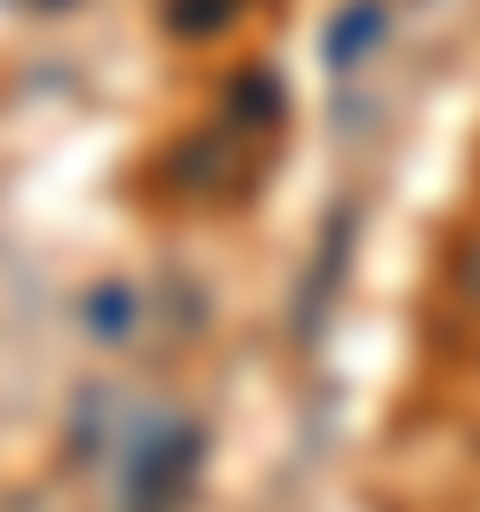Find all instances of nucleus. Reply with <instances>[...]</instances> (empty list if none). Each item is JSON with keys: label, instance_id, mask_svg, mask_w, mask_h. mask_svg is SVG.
<instances>
[{"label": "nucleus", "instance_id": "f257e3e1", "mask_svg": "<svg viewBox=\"0 0 480 512\" xmlns=\"http://www.w3.org/2000/svg\"><path fill=\"white\" fill-rule=\"evenodd\" d=\"M192 456H200V440L192 432H160L144 456H136V512H168L176 496H184V480H192Z\"/></svg>", "mask_w": 480, "mask_h": 512}, {"label": "nucleus", "instance_id": "f03ea898", "mask_svg": "<svg viewBox=\"0 0 480 512\" xmlns=\"http://www.w3.org/2000/svg\"><path fill=\"white\" fill-rule=\"evenodd\" d=\"M376 40H384V8H376V0H352V8L328 24V64H336V72H352Z\"/></svg>", "mask_w": 480, "mask_h": 512}, {"label": "nucleus", "instance_id": "7ed1b4c3", "mask_svg": "<svg viewBox=\"0 0 480 512\" xmlns=\"http://www.w3.org/2000/svg\"><path fill=\"white\" fill-rule=\"evenodd\" d=\"M184 176L192 184H232V128H216L200 152H184Z\"/></svg>", "mask_w": 480, "mask_h": 512}, {"label": "nucleus", "instance_id": "20e7f679", "mask_svg": "<svg viewBox=\"0 0 480 512\" xmlns=\"http://www.w3.org/2000/svg\"><path fill=\"white\" fill-rule=\"evenodd\" d=\"M240 0H176V32H216Z\"/></svg>", "mask_w": 480, "mask_h": 512}, {"label": "nucleus", "instance_id": "39448f33", "mask_svg": "<svg viewBox=\"0 0 480 512\" xmlns=\"http://www.w3.org/2000/svg\"><path fill=\"white\" fill-rule=\"evenodd\" d=\"M456 280H464V296H472V304H480V248H472V256H464V264H456Z\"/></svg>", "mask_w": 480, "mask_h": 512}, {"label": "nucleus", "instance_id": "423d86ee", "mask_svg": "<svg viewBox=\"0 0 480 512\" xmlns=\"http://www.w3.org/2000/svg\"><path fill=\"white\" fill-rule=\"evenodd\" d=\"M40 8H72V0H40Z\"/></svg>", "mask_w": 480, "mask_h": 512}]
</instances>
